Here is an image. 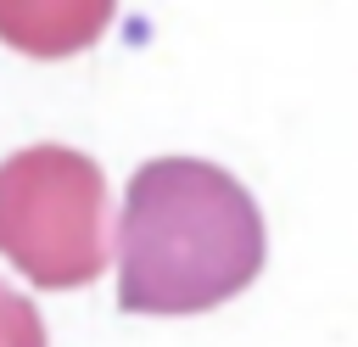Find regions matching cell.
Wrapping results in <instances>:
<instances>
[{"label": "cell", "instance_id": "1", "mask_svg": "<svg viewBox=\"0 0 358 347\" xmlns=\"http://www.w3.org/2000/svg\"><path fill=\"white\" fill-rule=\"evenodd\" d=\"M263 257V213L235 174L201 157L134 168L117 218V302L129 313H207L246 291Z\"/></svg>", "mask_w": 358, "mask_h": 347}, {"label": "cell", "instance_id": "2", "mask_svg": "<svg viewBox=\"0 0 358 347\" xmlns=\"http://www.w3.org/2000/svg\"><path fill=\"white\" fill-rule=\"evenodd\" d=\"M0 257L73 291L106 269V174L73 146H22L0 162Z\"/></svg>", "mask_w": 358, "mask_h": 347}, {"label": "cell", "instance_id": "4", "mask_svg": "<svg viewBox=\"0 0 358 347\" xmlns=\"http://www.w3.org/2000/svg\"><path fill=\"white\" fill-rule=\"evenodd\" d=\"M0 347H45L39 308L22 291H11V285H0Z\"/></svg>", "mask_w": 358, "mask_h": 347}, {"label": "cell", "instance_id": "3", "mask_svg": "<svg viewBox=\"0 0 358 347\" xmlns=\"http://www.w3.org/2000/svg\"><path fill=\"white\" fill-rule=\"evenodd\" d=\"M117 0H0V39L22 56H78L90 50L106 22H112Z\"/></svg>", "mask_w": 358, "mask_h": 347}]
</instances>
